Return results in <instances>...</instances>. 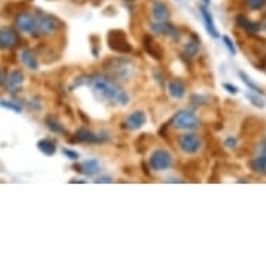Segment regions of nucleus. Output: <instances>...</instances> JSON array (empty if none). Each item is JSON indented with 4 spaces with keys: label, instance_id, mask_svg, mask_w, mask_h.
<instances>
[{
    "label": "nucleus",
    "instance_id": "1",
    "mask_svg": "<svg viewBox=\"0 0 266 266\" xmlns=\"http://www.w3.org/2000/svg\"><path fill=\"white\" fill-rule=\"evenodd\" d=\"M89 85L92 92L100 100H105L110 105L120 106V107H124L130 103V93L106 74H93Z\"/></svg>",
    "mask_w": 266,
    "mask_h": 266
},
{
    "label": "nucleus",
    "instance_id": "2",
    "mask_svg": "<svg viewBox=\"0 0 266 266\" xmlns=\"http://www.w3.org/2000/svg\"><path fill=\"white\" fill-rule=\"evenodd\" d=\"M102 70L103 74L120 85L130 83L135 76V66L133 60L124 56L106 57L102 62Z\"/></svg>",
    "mask_w": 266,
    "mask_h": 266
},
{
    "label": "nucleus",
    "instance_id": "3",
    "mask_svg": "<svg viewBox=\"0 0 266 266\" xmlns=\"http://www.w3.org/2000/svg\"><path fill=\"white\" fill-rule=\"evenodd\" d=\"M36 21H38V28H36V38H49V36L56 35L60 29H63V21L59 20L56 15L39 11L36 13Z\"/></svg>",
    "mask_w": 266,
    "mask_h": 266
},
{
    "label": "nucleus",
    "instance_id": "4",
    "mask_svg": "<svg viewBox=\"0 0 266 266\" xmlns=\"http://www.w3.org/2000/svg\"><path fill=\"white\" fill-rule=\"evenodd\" d=\"M110 140H112V135L105 130L99 133H93L87 127H80L73 135V140L69 137L70 142H78V144H85V145H103Z\"/></svg>",
    "mask_w": 266,
    "mask_h": 266
},
{
    "label": "nucleus",
    "instance_id": "5",
    "mask_svg": "<svg viewBox=\"0 0 266 266\" xmlns=\"http://www.w3.org/2000/svg\"><path fill=\"white\" fill-rule=\"evenodd\" d=\"M170 126L181 131H194L201 127V119L194 110L182 109L176 113L170 120Z\"/></svg>",
    "mask_w": 266,
    "mask_h": 266
},
{
    "label": "nucleus",
    "instance_id": "6",
    "mask_svg": "<svg viewBox=\"0 0 266 266\" xmlns=\"http://www.w3.org/2000/svg\"><path fill=\"white\" fill-rule=\"evenodd\" d=\"M107 46L114 53L119 55H128L133 53V45L128 41V36L121 29H112L107 34Z\"/></svg>",
    "mask_w": 266,
    "mask_h": 266
},
{
    "label": "nucleus",
    "instance_id": "7",
    "mask_svg": "<svg viewBox=\"0 0 266 266\" xmlns=\"http://www.w3.org/2000/svg\"><path fill=\"white\" fill-rule=\"evenodd\" d=\"M149 166L154 172H168L175 166V156L165 148H158L149 156Z\"/></svg>",
    "mask_w": 266,
    "mask_h": 266
},
{
    "label": "nucleus",
    "instance_id": "8",
    "mask_svg": "<svg viewBox=\"0 0 266 266\" xmlns=\"http://www.w3.org/2000/svg\"><path fill=\"white\" fill-rule=\"evenodd\" d=\"M177 147L184 155H196L202 151L203 140L195 133H185L178 135Z\"/></svg>",
    "mask_w": 266,
    "mask_h": 266
},
{
    "label": "nucleus",
    "instance_id": "9",
    "mask_svg": "<svg viewBox=\"0 0 266 266\" xmlns=\"http://www.w3.org/2000/svg\"><path fill=\"white\" fill-rule=\"evenodd\" d=\"M149 31L152 35L165 36L170 39L172 42H180L181 41V31L170 21H152L149 22Z\"/></svg>",
    "mask_w": 266,
    "mask_h": 266
},
{
    "label": "nucleus",
    "instance_id": "10",
    "mask_svg": "<svg viewBox=\"0 0 266 266\" xmlns=\"http://www.w3.org/2000/svg\"><path fill=\"white\" fill-rule=\"evenodd\" d=\"M15 27L21 34H27V35L36 38V28H38L36 15L27 13V11L18 13L15 17Z\"/></svg>",
    "mask_w": 266,
    "mask_h": 266
},
{
    "label": "nucleus",
    "instance_id": "11",
    "mask_svg": "<svg viewBox=\"0 0 266 266\" xmlns=\"http://www.w3.org/2000/svg\"><path fill=\"white\" fill-rule=\"evenodd\" d=\"M21 45V38L13 27H0V50H13Z\"/></svg>",
    "mask_w": 266,
    "mask_h": 266
},
{
    "label": "nucleus",
    "instance_id": "12",
    "mask_svg": "<svg viewBox=\"0 0 266 266\" xmlns=\"http://www.w3.org/2000/svg\"><path fill=\"white\" fill-rule=\"evenodd\" d=\"M142 48L156 62H162L163 60L165 50H163V48H162L159 43L155 41L152 34H145V35L142 36Z\"/></svg>",
    "mask_w": 266,
    "mask_h": 266
},
{
    "label": "nucleus",
    "instance_id": "13",
    "mask_svg": "<svg viewBox=\"0 0 266 266\" xmlns=\"http://www.w3.org/2000/svg\"><path fill=\"white\" fill-rule=\"evenodd\" d=\"M147 113L144 110H135V112L130 113L123 121V128L128 130V131H137L147 124Z\"/></svg>",
    "mask_w": 266,
    "mask_h": 266
},
{
    "label": "nucleus",
    "instance_id": "14",
    "mask_svg": "<svg viewBox=\"0 0 266 266\" xmlns=\"http://www.w3.org/2000/svg\"><path fill=\"white\" fill-rule=\"evenodd\" d=\"M151 15H152V20L154 21H169L170 17H172V11L169 6L162 1V0H154L152 4H151Z\"/></svg>",
    "mask_w": 266,
    "mask_h": 266
},
{
    "label": "nucleus",
    "instance_id": "15",
    "mask_svg": "<svg viewBox=\"0 0 266 266\" xmlns=\"http://www.w3.org/2000/svg\"><path fill=\"white\" fill-rule=\"evenodd\" d=\"M168 93L169 96L175 100H181L187 95V85L184 81L178 78H173L168 81Z\"/></svg>",
    "mask_w": 266,
    "mask_h": 266
},
{
    "label": "nucleus",
    "instance_id": "16",
    "mask_svg": "<svg viewBox=\"0 0 266 266\" xmlns=\"http://www.w3.org/2000/svg\"><path fill=\"white\" fill-rule=\"evenodd\" d=\"M24 73L21 70H18V69H14V70H11L7 74V77H6V87H7V91L10 93H13L15 95L17 92L20 91V88H21L22 83H24Z\"/></svg>",
    "mask_w": 266,
    "mask_h": 266
},
{
    "label": "nucleus",
    "instance_id": "17",
    "mask_svg": "<svg viewBox=\"0 0 266 266\" xmlns=\"http://www.w3.org/2000/svg\"><path fill=\"white\" fill-rule=\"evenodd\" d=\"M45 126L49 128L50 131L53 134H56V135H62V137H69V130L64 127V124L59 120L57 116H55L53 113H49V114H46L45 116Z\"/></svg>",
    "mask_w": 266,
    "mask_h": 266
},
{
    "label": "nucleus",
    "instance_id": "18",
    "mask_svg": "<svg viewBox=\"0 0 266 266\" xmlns=\"http://www.w3.org/2000/svg\"><path fill=\"white\" fill-rule=\"evenodd\" d=\"M199 50H201V41L195 34H192L189 36V41H187V43L182 46V57L192 60L198 56Z\"/></svg>",
    "mask_w": 266,
    "mask_h": 266
},
{
    "label": "nucleus",
    "instance_id": "19",
    "mask_svg": "<svg viewBox=\"0 0 266 266\" xmlns=\"http://www.w3.org/2000/svg\"><path fill=\"white\" fill-rule=\"evenodd\" d=\"M73 169L78 173H83L84 176L92 177V176L98 175L99 170H100V165H99L98 159H88V161L83 162L80 165H74Z\"/></svg>",
    "mask_w": 266,
    "mask_h": 266
},
{
    "label": "nucleus",
    "instance_id": "20",
    "mask_svg": "<svg viewBox=\"0 0 266 266\" xmlns=\"http://www.w3.org/2000/svg\"><path fill=\"white\" fill-rule=\"evenodd\" d=\"M199 11H201L203 22H205V28L208 31V34H209L212 38L217 39L220 35H219V31H217L216 25H215V21H213V17L210 14V11L208 10V7H206V6H199Z\"/></svg>",
    "mask_w": 266,
    "mask_h": 266
},
{
    "label": "nucleus",
    "instance_id": "21",
    "mask_svg": "<svg viewBox=\"0 0 266 266\" xmlns=\"http://www.w3.org/2000/svg\"><path fill=\"white\" fill-rule=\"evenodd\" d=\"M22 64L31 71H38L39 70V62H38V57H36L35 52H32L28 48L21 50V55H20Z\"/></svg>",
    "mask_w": 266,
    "mask_h": 266
},
{
    "label": "nucleus",
    "instance_id": "22",
    "mask_svg": "<svg viewBox=\"0 0 266 266\" xmlns=\"http://www.w3.org/2000/svg\"><path fill=\"white\" fill-rule=\"evenodd\" d=\"M236 22H237V25L240 28L244 29L245 32L250 34V35H257L259 31H261V28H262L259 22L251 21V20H248L247 17H244V15H238Z\"/></svg>",
    "mask_w": 266,
    "mask_h": 266
},
{
    "label": "nucleus",
    "instance_id": "23",
    "mask_svg": "<svg viewBox=\"0 0 266 266\" xmlns=\"http://www.w3.org/2000/svg\"><path fill=\"white\" fill-rule=\"evenodd\" d=\"M36 147L46 156H53L57 151L56 141L52 140V138H42V140H39L38 144H36Z\"/></svg>",
    "mask_w": 266,
    "mask_h": 266
},
{
    "label": "nucleus",
    "instance_id": "24",
    "mask_svg": "<svg viewBox=\"0 0 266 266\" xmlns=\"http://www.w3.org/2000/svg\"><path fill=\"white\" fill-rule=\"evenodd\" d=\"M250 166H251V169L255 173L266 176V152L258 154L257 158H254V159L250 162Z\"/></svg>",
    "mask_w": 266,
    "mask_h": 266
},
{
    "label": "nucleus",
    "instance_id": "25",
    "mask_svg": "<svg viewBox=\"0 0 266 266\" xmlns=\"http://www.w3.org/2000/svg\"><path fill=\"white\" fill-rule=\"evenodd\" d=\"M238 77H240V80H241V81H243V83H244V84L247 85V87H248L252 92H257V93H259V95H264L262 88L255 84L251 78L248 77V74H247V73H244V71H238Z\"/></svg>",
    "mask_w": 266,
    "mask_h": 266
},
{
    "label": "nucleus",
    "instance_id": "26",
    "mask_svg": "<svg viewBox=\"0 0 266 266\" xmlns=\"http://www.w3.org/2000/svg\"><path fill=\"white\" fill-rule=\"evenodd\" d=\"M245 98L251 102V105H254L255 107H258V109H264L266 106L265 100L261 98V95L257 93V92H247V93H245Z\"/></svg>",
    "mask_w": 266,
    "mask_h": 266
},
{
    "label": "nucleus",
    "instance_id": "27",
    "mask_svg": "<svg viewBox=\"0 0 266 266\" xmlns=\"http://www.w3.org/2000/svg\"><path fill=\"white\" fill-rule=\"evenodd\" d=\"M189 103H191L192 106H198V107H201V106L209 105L210 99H209V96H206V95L194 93V95H191V96H189Z\"/></svg>",
    "mask_w": 266,
    "mask_h": 266
},
{
    "label": "nucleus",
    "instance_id": "28",
    "mask_svg": "<svg viewBox=\"0 0 266 266\" xmlns=\"http://www.w3.org/2000/svg\"><path fill=\"white\" fill-rule=\"evenodd\" d=\"M92 76H88V74H80L77 77L74 78L73 84L70 85V91L76 89V88H80V87H85V85H89L91 83Z\"/></svg>",
    "mask_w": 266,
    "mask_h": 266
},
{
    "label": "nucleus",
    "instance_id": "29",
    "mask_svg": "<svg viewBox=\"0 0 266 266\" xmlns=\"http://www.w3.org/2000/svg\"><path fill=\"white\" fill-rule=\"evenodd\" d=\"M0 106L3 107V109H7V110H11V112L15 113H21L22 107L21 105H18V103H15V102H11V100H0Z\"/></svg>",
    "mask_w": 266,
    "mask_h": 266
},
{
    "label": "nucleus",
    "instance_id": "30",
    "mask_svg": "<svg viewBox=\"0 0 266 266\" xmlns=\"http://www.w3.org/2000/svg\"><path fill=\"white\" fill-rule=\"evenodd\" d=\"M28 107H29V110L38 113V112H41V110H42L43 103L41 102V99L39 98H32L28 102Z\"/></svg>",
    "mask_w": 266,
    "mask_h": 266
},
{
    "label": "nucleus",
    "instance_id": "31",
    "mask_svg": "<svg viewBox=\"0 0 266 266\" xmlns=\"http://www.w3.org/2000/svg\"><path fill=\"white\" fill-rule=\"evenodd\" d=\"M265 3L266 0H245L247 7L251 8V10H261L265 6Z\"/></svg>",
    "mask_w": 266,
    "mask_h": 266
},
{
    "label": "nucleus",
    "instance_id": "32",
    "mask_svg": "<svg viewBox=\"0 0 266 266\" xmlns=\"http://www.w3.org/2000/svg\"><path fill=\"white\" fill-rule=\"evenodd\" d=\"M222 41H223V43L226 45V49L230 52L231 55L234 56L236 53H237V49H236V45H234V42L231 41V38L229 35H223L222 36Z\"/></svg>",
    "mask_w": 266,
    "mask_h": 266
},
{
    "label": "nucleus",
    "instance_id": "33",
    "mask_svg": "<svg viewBox=\"0 0 266 266\" xmlns=\"http://www.w3.org/2000/svg\"><path fill=\"white\" fill-rule=\"evenodd\" d=\"M62 152H63V154L66 155V158H69L70 161H78V159H80V154H78L77 151L70 149V148H63Z\"/></svg>",
    "mask_w": 266,
    "mask_h": 266
},
{
    "label": "nucleus",
    "instance_id": "34",
    "mask_svg": "<svg viewBox=\"0 0 266 266\" xmlns=\"http://www.w3.org/2000/svg\"><path fill=\"white\" fill-rule=\"evenodd\" d=\"M237 144H238L237 138L233 137V135L227 137V138L224 140V147L229 148V149H236V148H237Z\"/></svg>",
    "mask_w": 266,
    "mask_h": 266
},
{
    "label": "nucleus",
    "instance_id": "35",
    "mask_svg": "<svg viewBox=\"0 0 266 266\" xmlns=\"http://www.w3.org/2000/svg\"><path fill=\"white\" fill-rule=\"evenodd\" d=\"M223 88H224V91H227L229 93H231V95H237L238 93V88L236 87V85L226 83V84H223Z\"/></svg>",
    "mask_w": 266,
    "mask_h": 266
},
{
    "label": "nucleus",
    "instance_id": "36",
    "mask_svg": "<svg viewBox=\"0 0 266 266\" xmlns=\"http://www.w3.org/2000/svg\"><path fill=\"white\" fill-rule=\"evenodd\" d=\"M113 181V178L110 177V176H100V177H98L96 180H95V182H103V184H110V182Z\"/></svg>",
    "mask_w": 266,
    "mask_h": 266
},
{
    "label": "nucleus",
    "instance_id": "37",
    "mask_svg": "<svg viewBox=\"0 0 266 266\" xmlns=\"http://www.w3.org/2000/svg\"><path fill=\"white\" fill-rule=\"evenodd\" d=\"M6 77H7V76H6V73H4V70L0 67V87H1L3 84H6Z\"/></svg>",
    "mask_w": 266,
    "mask_h": 266
},
{
    "label": "nucleus",
    "instance_id": "38",
    "mask_svg": "<svg viewBox=\"0 0 266 266\" xmlns=\"http://www.w3.org/2000/svg\"><path fill=\"white\" fill-rule=\"evenodd\" d=\"M70 182H85L84 180H71Z\"/></svg>",
    "mask_w": 266,
    "mask_h": 266
},
{
    "label": "nucleus",
    "instance_id": "39",
    "mask_svg": "<svg viewBox=\"0 0 266 266\" xmlns=\"http://www.w3.org/2000/svg\"><path fill=\"white\" fill-rule=\"evenodd\" d=\"M202 1H203V3H205V4H209L210 0H202Z\"/></svg>",
    "mask_w": 266,
    "mask_h": 266
},
{
    "label": "nucleus",
    "instance_id": "40",
    "mask_svg": "<svg viewBox=\"0 0 266 266\" xmlns=\"http://www.w3.org/2000/svg\"><path fill=\"white\" fill-rule=\"evenodd\" d=\"M127 1H135V0H127Z\"/></svg>",
    "mask_w": 266,
    "mask_h": 266
}]
</instances>
